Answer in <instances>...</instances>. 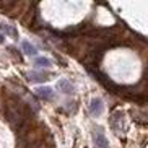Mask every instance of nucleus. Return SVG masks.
Returning a JSON list of instances; mask_svg holds the SVG:
<instances>
[{"label": "nucleus", "mask_w": 148, "mask_h": 148, "mask_svg": "<svg viewBox=\"0 0 148 148\" xmlns=\"http://www.w3.org/2000/svg\"><path fill=\"white\" fill-rule=\"evenodd\" d=\"M103 111H104V104H103V101H101L99 98H93L91 104H90V112L98 117V116L103 114Z\"/></svg>", "instance_id": "f257e3e1"}, {"label": "nucleus", "mask_w": 148, "mask_h": 148, "mask_svg": "<svg viewBox=\"0 0 148 148\" xmlns=\"http://www.w3.org/2000/svg\"><path fill=\"white\" fill-rule=\"evenodd\" d=\"M36 95L39 96L41 99H44V101H51L54 98L52 88H49V86H39V88H36Z\"/></svg>", "instance_id": "f03ea898"}, {"label": "nucleus", "mask_w": 148, "mask_h": 148, "mask_svg": "<svg viewBox=\"0 0 148 148\" xmlns=\"http://www.w3.org/2000/svg\"><path fill=\"white\" fill-rule=\"evenodd\" d=\"M57 88H59L62 93H65V95H72V93L75 91V86L69 82V80H59V82H57Z\"/></svg>", "instance_id": "7ed1b4c3"}, {"label": "nucleus", "mask_w": 148, "mask_h": 148, "mask_svg": "<svg viewBox=\"0 0 148 148\" xmlns=\"http://www.w3.org/2000/svg\"><path fill=\"white\" fill-rule=\"evenodd\" d=\"M95 143L98 148H109V142L101 132H95Z\"/></svg>", "instance_id": "20e7f679"}, {"label": "nucleus", "mask_w": 148, "mask_h": 148, "mask_svg": "<svg viewBox=\"0 0 148 148\" xmlns=\"http://www.w3.org/2000/svg\"><path fill=\"white\" fill-rule=\"evenodd\" d=\"M47 78H49V73H44V72H29L28 73V80L29 82H44Z\"/></svg>", "instance_id": "39448f33"}, {"label": "nucleus", "mask_w": 148, "mask_h": 148, "mask_svg": "<svg viewBox=\"0 0 148 148\" xmlns=\"http://www.w3.org/2000/svg\"><path fill=\"white\" fill-rule=\"evenodd\" d=\"M21 49H23V52L26 54V56H36V47L33 46L31 42H28V41H23L21 42Z\"/></svg>", "instance_id": "423d86ee"}, {"label": "nucleus", "mask_w": 148, "mask_h": 148, "mask_svg": "<svg viewBox=\"0 0 148 148\" xmlns=\"http://www.w3.org/2000/svg\"><path fill=\"white\" fill-rule=\"evenodd\" d=\"M34 64H36L38 67H42V69H47V67H51V64H52V62L49 60L47 57H36Z\"/></svg>", "instance_id": "0eeeda50"}, {"label": "nucleus", "mask_w": 148, "mask_h": 148, "mask_svg": "<svg viewBox=\"0 0 148 148\" xmlns=\"http://www.w3.org/2000/svg\"><path fill=\"white\" fill-rule=\"evenodd\" d=\"M2 31H5V34H10V36H13V38H18V31L15 29V28L8 26V25H2Z\"/></svg>", "instance_id": "6e6552de"}, {"label": "nucleus", "mask_w": 148, "mask_h": 148, "mask_svg": "<svg viewBox=\"0 0 148 148\" xmlns=\"http://www.w3.org/2000/svg\"><path fill=\"white\" fill-rule=\"evenodd\" d=\"M3 39H5V38H3V34H2V33H0V44L3 42Z\"/></svg>", "instance_id": "1a4fd4ad"}]
</instances>
